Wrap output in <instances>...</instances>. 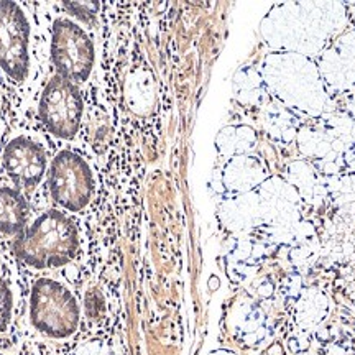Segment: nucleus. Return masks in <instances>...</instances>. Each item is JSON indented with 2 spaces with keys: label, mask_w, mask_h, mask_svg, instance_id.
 Segmentation results:
<instances>
[{
  "label": "nucleus",
  "mask_w": 355,
  "mask_h": 355,
  "mask_svg": "<svg viewBox=\"0 0 355 355\" xmlns=\"http://www.w3.org/2000/svg\"><path fill=\"white\" fill-rule=\"evenodd\" d=\"M17 259L32 268H58L76 259L79 234L76 224L60 211L44 212L13 242Z\"/></svg>",
  "instance_id": "nucleus-1"
},
{
  "label": "nucleus",
  "mask_w": 355,
  "mask_h": 355,
  "mask_svg": "<svg viewBox=\"0 0 355 355\" xmlns=\"http://www.w3.org/2000/svg\"><path fill=\"white\" fill-rule=\"evenodd\" d=\"M30 321L35 329L53 339L73 336L81 321L76 296L63 283L40 278L30 295Z\"/></svg>",
  "instance_id": "nucleus-2"
},
{
  "label": "nucleus",
  "mask_w": 355,
  "mask_h": 355,
  "mask_svg": "<svg viewBox=\"0 0 355 355\" xmlns=\"http://www.w3.org/2000/svg\"><path fill=\"white\" fill-rule=\"evenodd\" d=\"M51 61L58 74L71 83H84L94 66V44L78 24L58 19L53 24Z\"/></svg>",
  "instance_id": "nucleus-3"
},
{
  "label": "nucleus",
  "mask_w": 355,
  "mask_h": 355,
  "mask_svg": "<svg viewBox=\"0 0 355 355\" xmlns=\"http://www.w3.org/2000/svg\"><path fill=\"white\" fill-rule=\"evenodd\" d=\"M48 186L55 202L69 212L84 209L94 194L91 168L71 150L60 152L51 162Z\"/></svg>",
  "instance_id": "nucleus-4"
},
{
  "label": "nucleus",
  "mask_w": 355,
  "mask_h": 355,
  "mask_svg": "<svg viewBox=\"0 0 355 355\" xmlns=\"http://www.w3.org/2000/svg\"><path fill=\"white\" fill-rule=\"evenodd\" d=\"M0 69L13 83L30 73V24L15 2H0Z\"/></svg>",
  "instance_id": "nucleus-5"
},
{
  "label": "nucleus",
  "mask_w": 355,
  "mask_h": 355,
  "mask_svg": "<svg viewBox=\"0 0 355 355\" xmlns=\"http://www.w3.org/2000/svg\"><path fill=\"white\" fill-rule=\"evenodd\" d=\"M38 115L53 135L73 139L83 119V97L76 84L56 74L44 87Z\"/></svg>",
  "instance_id": "nucleus-6"
},
{
  "label": "nucleus",
  "mask_w": 355,
  "mask_h": 355,
  "mask_svg": "<svg viewBox=\"0 0 355 355\" xmlns=\"http://www.w3.org/2000/svg\"><path fill=\"white\" fill-rule=\"evenodd\" d=\"M2 163L8 178L19 188L32 189L42 183L46 175V153L43 146L32 137H13L3 148Z\"/></svg>",
  "instance_id": "nucleus-7"
},
{
  "label": "nucleus",
  "mask_w": 355,
  "mask_h": 355,
  "mask_svg": "<svg viewBox=\"0 0 355 355\" xmlns=\"http://www.w3.org/2000/svg\"><path fill=\"white\" fill-rule=\"evenodd\" d=\"M28 216V204L24 194L12 186H0V234L24 232Z\"/></svg>",
  "instance_id": "nucleus-8"
},
{
  "label": "nucleus",
  "mask_w": 355,
  "mask_h": 355,
  "mask_svg": "<svg viewBox=\"0 0 355 355\" xmlns=\"http://www.w3.org/2000/svg\"><path fill=\"white\" fill-rule=\"evenodd\" d=\"M326 308L327 306L324 296L318 295V293H313L308 298L301 301L300 319L306 324V326H313V324H318L321 321L324 313H326Z\"/></svg>",
  "instance_id": "nucleus-9"
},
{
  "label": "nucleus",
  "mask_w": 355,
  "mask_h": 355,
  "mask_svg": "<svg viewBox=\"0 0 355 355\" xmlns=\"http://www.w3.org/2000/svg\"><path fill=\"white\" fill-rule=\"evenodd\" d=\"M13 316V293L8 283L0 277V334L8 329Z\"/></svg>",
  "instance_id": "nucleus-10"
},
{
  "label": "nucleus",
  "mask_w": 355,
  "mask_h": 355,
  "mask_svg": "<svg viewBox=\"0 0 355 355\" xmlns=\"http://www.w3.org/2000/svg\"><path fill=\"white\" fill-rule=\"evenodd\" d=\"M64 8L68 10L71 15L78 17L79 20L89 21L94 17V12L97 10L96 3H81V2H69L64 3Z\"/></svg>",
  "instance_id": "nucleus-11"
},
{
  "label": "nucleus",
  "mask_w": 355,
  "mask_h": 355,
  "mask_svg": "<svg viewBox=\"0 0 355 355\" xmlns=\"http://www.w3.org/2000/svg\"><path fill=\"white\" fill-rule=\"evenodd\" d=\"M0 102H2V99H0Z\"/></svg>",
  "instance_id": "nucleus-12"
}]
</instances>
